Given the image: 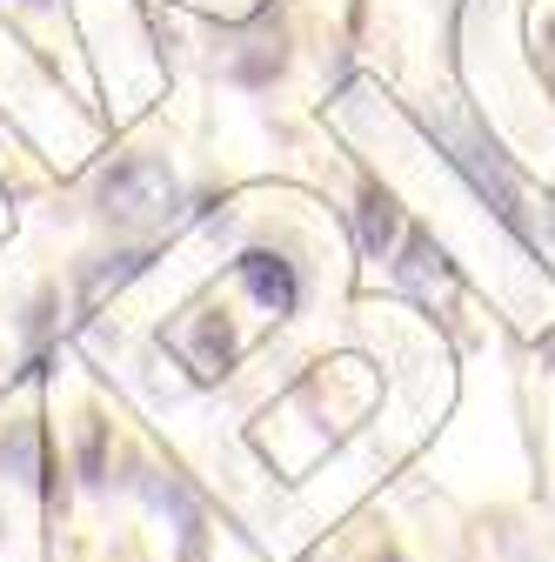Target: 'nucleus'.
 <instances>
[{
	"label": "nucleus",
	"instance_id": "obj_1",
	"mask_svg": "<svg viewBox=\"0 0 555 562\" xmlns=\"http://www.w3.org/2000/svg\"><path fill=\"white\" fill-rule=\"evenodd\" d=\"M94 215L121 235H161L181 215V181L155 155H121L94 181Z\"/></svg>",
	"mask_w": 555,
	"mask_h": 562
},
{
	"label": "nucleus",
	"instance_id": "obj_2",
	"mask_svg": "<svg viewBox=\"0 0 555 562\" xmlns=\"http://www.w3.org/2000/svg\"><path fill=\"white\" fill-rule=\"evenodd\" d=\"M388 268H395V281H401L408 295H422V302H435V308L455 302V268L442 261V248H435L422 228H408V235H401V248L388 255Z\"/></svg>",
	"mask_w": 555,
	"mask_h": 562
},
{
	"label": "nucleus",
	"instance_id": "obj_3",
	"mask_svg": "<svg viewBox=\"0 0 555 562\" xmlns=\"http://www.w3.org/2000/svg\"><path fill=\"white\" fill-rule=\"evenodd\" d=\"M168 341L181 348V362L194 369V382H215V375H228V362H235V335H228V322H222L215 308L188 315Z\"/></svg>",
	"mask_w": 555,
	"mask_h": 562
},
{
	"label": "nucleus",
	"instance_id": "obj_4",
	"mask_svg": "<svg viewBox=\"0 0 555 562\" xmlns=\"http://www.w3.org/2000/svg\"><path fill=\"white\" fill-rule=\"evenodd\" d=\"M235 274L254 289V302L268 308V315H295V302H302V281H295V261H282V255H268V248H248L241 261H235Z\"/></svg>",
	"mask_w": 555,
	"mask_h": 562
},
{
	"label": "nucleus",
	"instance_id": "obj_5",
	"mask_svg": "<svg viewBox=\"0 0 555 562\" xmlns=\"http://www.w3.org/2000/svg\"><path fill=\"white\" fill-rule=\"evenodd\" d=\"M362 255L369 261H388L395 248H401V235H408V222H401V207H395V194H382V188H362Z\"/></svg>",
	"mask_w": 555,
	"mask_h": 562
},
{
	"label": "nucleus",
	"instance_id": "obj_6",
	"mask_svg": "<svg viewBox=\"0 0 555 562\" xmlns=\"http://www.w3.org/2000/svg\"><path fill=\"white\" fill-rule=\"evenodd\" d=\"M0 469H8L14 482H27V488L47 482V436H41V422H8V429H0Z\"/></svg>",
	"mask_w": 555,
	"mask_h": 562
},
{
	"label": "nucleus",
	"instance_id": "obj_7",
	"mask_svg": "<svg viewBox=\"0 0 555 562\" xmlns=\"http://www.w3.org/2000/svg\"><path fill=\"white\" fill-rule=\"evenodd\" d=\"M141 496L155 509H174V522H181V562H201V509H194L188 488L181 482H161V475H141Z\"/></svg>",
	"mask_w": 555,
	"mask_h": 562
},
{
	"label": "nucleus",
	"instance_id": "obj_8",
	"mask_svg": "<svg viewBox=\"0 0 555 562\" xmlns=\"http://www.w3.org/2000/svg\"><path fill=\"white\" fill-rule=\"evenodd\" d=\"M148 268V255H107V261H94L88 274H81V302L94 308L107 289H121V281H134V274H141Z\"/></svg>",
	"mask_w": 555,
	"mask_h": 562
}]
</instances>
